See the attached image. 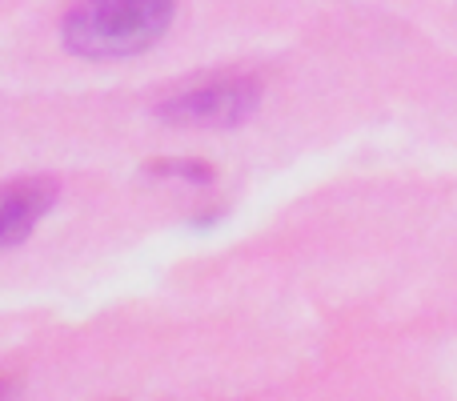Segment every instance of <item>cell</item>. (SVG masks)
<instances>
[{"label":"cell","instance_id":"3957f363","mask_svg":"<svg viewBox=\"0 0 457 401\" xmlns=\"http://www.w3.org/2000/svg\"><path fill=\"white\" fill-rule=\"evenodd\" d=\"M56 193L61 189L48 177H24V181L0 185V249L21 245L48 217V209L56 205Z\"/></svg>","mask_w":457,"mask_h":401},{"label":"cell","instance_id":"277c9868","mask_svg":"<svg viewBox=\"0 0 457 401\" xmlns=\"http://www.w3.org/2000/svg\"><path fill=\"white\" fill-rule=\"evenodd\" d=\"M149 177H177V181H193V185H209L213 181V165L209 161H185V157H161L145 165Z\"/></svg>","mask_w":457,"mask_h":401},{"label":"cell","instance_id":"5b68a950","mask_svg":"<svg viewBox=\"0 0 457 401\" xmlns=\"http://www.w3.org/2000/svg\"><path fill=\"white\" fill-rule=\"evenodd\" d=\"M8 389H12V381H0V394H8Z\"/></svg>","mask_w":457,"mask_h":401},{"label":"cell","instance_id":"8992f818","mask_svg":"<svg viewBox=\"0 0 457 401\" xmlns=\"http://www.w3.org/2000/svg\"><path fill=\"white\" fill-rule=\"evenodd\" d=\"M453 8H457V0H453Z\"/></svg>","mask_w":457,"mask_h":401},{"label":"cell","instance_id":"6da1fadb","mask_svg":"<svg viewBox=\"0 0 457 401\" xmlns=\"http://www.w3.org/2000/svg\"><path fill=\"white\" fill-rule=\"evenodd\" d=\"M177 0H80L64 13V48L88 61H120L169 32Z\"/></svg>","mask_w":457,"mask_h":401},{"label":"cell","instance_id":"7a4b0ae2","mask_svg":"<svg viewBox=\"0 0 457 401\" xmlns=\"http://www.w3.org/2000/svg\"><path fill=\"white\" fill-rule=\"evenodd\" d=\"M261 96H265L261 77L233 72L165 96L157 104V117L173 129H237L261 109Z\"/></svg>","mask_w":457,"mask_h":401}]
</instances>
